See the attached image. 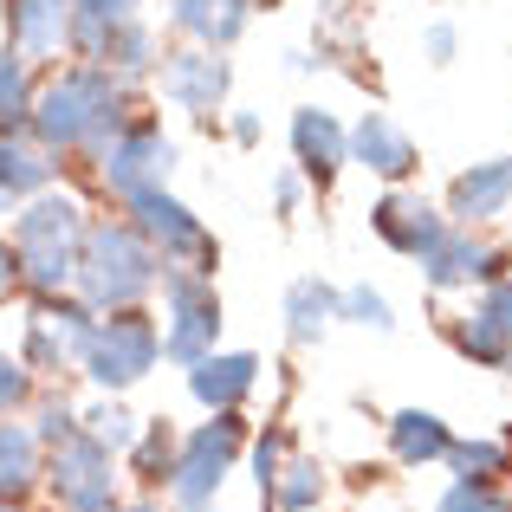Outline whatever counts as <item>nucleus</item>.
<instances>
[{
	"mask_svg": "<svg viewBox=\"0 0 512 512\" xmlns=\"http://www.w3.org/2000/svg\"><path fill=\"white\" fill-rule=\"evenodd\" d=\"M98 312H91L78 292H52V299H26V338L20 357L33 376H72L91 350Z\"/></svg>",
	"mask_w": 512,
	"mask_h": 512,
	"instance_id": "obj_6",
	"label": "nucleus"
},
{
	"mask_svg": "<svg viewBox=\"0 0 512 512\" xmlns=\"http://www.w3.org/2000/svg\"><path fill=\"white\" fill-rule=\"evenodd\" d=\"M130 117H137V98H130L124 78H111L104 65L65 59V65H52V72L39 78L33 124L26 130H33L59 163H98Z\"/></svg>",
	"mask_w": 512,
	"mask_h": 512,
	"instance_id": "obj_1",
	"label": "nucleus"
},
{
	"mask_svg": "<svg viewBox=\"0 0 512 512\" xmlns=\"http://www.w3.org/2000/svg\"><path fill=\"white\" fill-rule=\"evenodd\" d=\"M156 279H163V260L130 227V214H91L85 247H78V273H72L78 299L91 312H130V305H143L156 292Z\"/></svg>",
	"mask_w": 512,
	"mask_h": 512,
	"instance_id": "obj_2",
	"label": "nucleus"
},
{
	"mask_svg": "<svg viewBox=\"0 0 512 512\" xmlns=\"http://www.w3.org/2000/svg\"><path fill=\"white\" fill-rule=\"evenodd\" d=\"M474 318H480L487 331H500V338L512 344V273H500V279H487V286H480Z\"/></svg>",
	"mask_w": 512,
	"mask_h": 512,
	"instance_id": "obj_35",
	"label": "nucleus"
},
{
	"mask_svg": "<svg viewBox=\"0 0 512 512\" xmlns=\"http://www.w3.org/2000/svg\"><path fill=\"white\" fill-rule=\"evenodd\" d=\"M33 98H39V65L20 59L13 46H0V137L33 124Z\"/></svg>",
	"mask_w": 512,
	"mask_h": 512,
	"instance_id": "obj_25",
	"label": "nucleus"
},
{
	"mask_svg": "<svg viewBox=\"0 0 512 512\" xmlns=\"http://www.w3.org/2000/svg\"><path fill=\"white\" fill-rule=\"evenodd\" d=\"M124 214H130V227L156 247L163 266H182V273H208L214 279V266H221V240H214L208 227H201V214L182 208L169 188H150V195L124 201Z\"/></svg>",
	"mask_w": 512,
	"mask_h": 512,
	"instance_id": "obj_7",
	"label": "nucleus"
},
{
	"mask_svg": "<svg viewBox=\"0 0 512 512\" xmlns=\"http://www.w3.org/2000/svg\"><path fill=\"white\" fill-rule=\"evenodd\" d=\"M46 480L59 493L65 512H98V506H117V454L104 448L98 435H65L59 448H46Z\"/></svg>",
	"mask_w": 512,
	"mask_h": 512,
	"instance_id": "obj_10",
	"label": "nucleus"
},
{
	"mask_svg": "<svg viewBox=\"0 0 512 512\" xmlns=\"http://www.w3.org/2000/svg\"><path fill=\"white\" fill-rule=\"evenodd\" d=\"M0 299H20V260H13L7 227H0Z\"/></svg>",
	"mask_w": 512,
	"mask_h": 512,
	"instance_id": "obj_38",
	"label": "nucleus"
},
{
	"mask_svg": "<svg viewBox=\"0 0 512 512\" xmlns=\"http://www.w3.org/2000/svg\"><path fill=\"white\" fill-rule=\"evenodd\" d=\"M273 201H279V214H299V201H305V175L299 169H286L273 182Z\"/></svg>",
	"mask_w": 512,
	"mask_h": 512,
	"instance_id": "obj_39",
	"label": "nucleus"
},
{
	"mask_svg": "<svg viewBox=\"0 0 512 512\" xmlns=\"http://www.w3.org/2000/svg\"><path fill=\"white\" fill-rule=\"evenodd\" d=\"M260 7H273V0H260Z\"/></svg>",
	"mask_w": 512,
	"mask_h": 512,
	"instance_id": "obj_44",
	"label": "nucleus"
},
{
	"mask_svg": "<svg viewBox=\"0 0 512 512\" xmlns=\"http://www.w3.org/2000/svg\"><path fill=\"white\" fill-rule=\"evenodd\" d=\"M59 169L65 163L33 137V130H7V137H0V201H7V208L46 195V188L59 182Z\"/></svg>",
	"mask_w": 512,
	"mask_h": 512,
	"instance_id": "obj_18",
	"label": "nucleus"
},
{
	"mask_svg": "<svg viewBox=\"0 0 512 512\" xmlns=\"http://www.w3.org/2000/svg\"><path fill=\"white\" fill-rule=\"evenodd\" d=\"M512 201V156H493V163H474L454 175L448 188V227H480L493 214H506Z\"/></svg>",
	"mask_w": 512,
	"mask_h": 512,
	"instance_id": "obj_20",
	"label": "nucleus"
},
{
	"mask_svg": "<svg viewBox=\"0 0 512 512\" xmlns=\"http://www.w3.org/2000/svg\"><path fill=\"white\" fill-rule=\"evenodd\" d=\"M338 318H350V325H363V331H396L389 299H383L376 286H344V292H338Z\"/></svg>",
	"mask_w": 512,
	"mask_h": 512,
	"instance_id": "obj_32",
	"label": "nucleus"
},
{
	"mask_svg": "<svg viewBox=\"0 0 512 512\" xmlns=\"http://www.w3.org/2000/svg\"><path fill=\"white\" fill-rule=\"evenodd\" d=\"M279 512H312L318 500H325V467L318 461H279V480H273V493H266Z\"/></svg>",
	"mask_w": 512,
	"mask_h": 512,
	"instance_id": "obj_28",
	"label": "nucleus"
},
{
	"mask_svg": "<svg viewBox=\"0 0 512 512\" xmlns=\"http://www.w3.org/2000/svg\"><path fill=\"white\" fill-rule=\"evenodd\" d=\"M448 422L441 415H428V409H396L389 415V454H396L402 467H428V461H441L448 454Z\"/></svg>",
	"mask_w": 512,
	"mask_h": 512,
	"instance_id": "obj_23",
	"label": "nucleus"
},
{
	"mask_svg": "<svg viewBox=\"0 0 512 512\" xmlns=\"http://www.w3.org/2000/svg\"><path fill=\"white\" fill-rule=\"evenodd\" d=\"M85 65H104V72L124 78V85H143V78H156V65H163V39H156V26H150V20L104 26Z\"/></svg>",
	"mask_w": 512,
	"mask_h": 512,
	"instance_id": "obj_21",
	"label": "nucleus"
},
{
	"mask_svg": "<svg viewBox=\"0 0 512 512\" xmlns=\"http://www.w3.org/2000/svg\"><path fill=\"white\" fill-rule=\"evenodd\" d=\"M156 363H163V325L143 305H130V312H98V331H91V350L78 363V376H91L104 396H124Z\"/></svg>",
	"mask_w": 512,
	"mask_h": 512,
	"instance_id": "obj_5",
	"label": "nucleus"
},
{
	"mask_svg": "<svg viewBox=\"0 0 512 512\" xmlns=\"http://www.w3.org/2000/svg\"><path fill=\"white\" fill-rule=\"evenodd\" d=\"M240 448H247V422L240 409H208V422L188 428L182 448H175V474H169V500L182 512H208L221 500L227 474H234Z\"/></svg>",
	"mask_w": 512,
	"mask_h": 512,
	"instance_id": "obj_4",
	"label": "nucleus"
},
{
	"mask_svg": "<svg viewBox=\"0 0 512 512\" xmlns=\"http://www.w3.org/2000/svg\"><path fill=\"white\" fill-rule=\"evenodd\" d=\"M428 286L435 292H467V286H487V279L506 273V253L493 247V240H480L474 227H448L441 234V247L422 260Z\"/></svg>",
	"mask_w": 512,
	"mask_h": 512,
	"instance_id": "obj_14",
	"label": "nucleus"
},
{
	"mask_svg": "<svg viewBox=\"0 0 512 512\" xmlns=\"http://www.w3.org/2000/svg\"><path fill=\"white\" fill-rule=\"evenodd\" d=\"M98 512H124V506H98Z\"/></svg>",
	"mask_w": 512,
	"mask_h": 512,
	"instance_id": "obj_42",
	"label": "nucleus"
},
{
	"mask_svg": "<svg viewBox=\"0 0 512 512\" xmlns=\"http://www.w3.org/2000/svg\"><path fill=\"white\" fill-rule=\"evenodd\" d=\"M435 512H512V500L493 487V480H454Z\"/></svg>",
	"mask_w": 512,
	"mask_h": 512,
	"instance_id": "obj_34",
	"label": "nucleus"
},
{
	"mask_svg": "<svg viewBox=\"0 0 512 512\" xmlns=\"http://www.w3.org/2000/svg\"><path fill=\"white\" fill-rule=\"evenodd\" d=\"M65 435H78V409L65 396H33V441L39 448H59Z\"/></svg>",
	"mask_w": 512,
	"mask_h": 512,
	"instance_id": "obj_33",
	"label": "nucleus"
},
{
	"mask_svg": "<svg viewBox=\"0 0 512 512\" xmlns=\"http://www.w3.org/2000/svg\"><path fill=\"white\" fill-rule=\"evenodd\" d=\"M39 454H46V448L33 441V428H26L20 415H0V500H20V493L46 474Z\"/></svg>",
	"mask_w": 512,
	"mask_h": 512,
	"instance_id": "obj_24",
	"label": "nucleus"
},
{
	"mask_svg": "<svg viewBox=\"0 0 512 512\" xmlns=\"http://www.w3.org/2000/svg\"><path fill=\"white\" fill-rule=\"evenodd\" d=\"M78 428H85V435H98L111 454H124L130 441H137V428H143V422H137V415H130L117 396H104V402H91V409H78Z\"/></svg>",
	"mask_w": 512,
	"mask_h": 512,
	"instance_id": "obj_29",
	"label": "nucleus"
},
{
	"mask_svg": "<svg viewBox=\"0 0 512 512\" xmlns=\"http://www.w3.org/2000/svg\"><path fill=\"white\" fill-rule=\"evenodd\" d=\"M292 163H299V175L312 188H331L338 169L350 163V130L331 111H318V104H299L292 111Z\"/></svg>",
	"mask_w": 512,
	"mask_h": 512,
	"instance_id": "obj_16",
	"label": "nucleus"
},
{
	"mask_svg": "<svg viewBox=\"0 0 512 512\" xmlns=\"http://www.w3.org/2000/svg\"><path fill=\"white\" fill-rule=\"evenodd\" d=\"M85 221L91 214L78 208L72 195L46 188V195L20 201L13 208V260H20V299H52V292H72L78 273V247H85Z\"/></svg>",
	"mask_w": 512,
	"mask_h": 512,
	"instance_id": "obj_3",
	"label": "nucleus"
},
{
	"mask_svg": "<svg viewBox=\"0 0 512 512\" xmlns=\"http://www.w3.org/2000/svg\"><path fill=\"white\" fill-rule=\"evenodd\" d=\"M175 448H182V435H175V422L169 415H156V422H143L137 428V441H130V474L143 480V487H169V474H175Z\"/></svg>",
	"mask_w": 512,
	"mask_h": 512,
	"instance_id": "obj_26",
	"label": "nucleus"
},
{
	"mask_svg": "<svg viewBox=\"0 0 512 512\" xmlns=\"http://www.w3.org/2000/svg\"><path fill=\"white\" fill-rule=\"evenodd\" d=\"M454 46H461V39H454V26H448V20H435V26L422 33V52H428V65H448V59H454Z\"/></svg>",
	"mask_w": 512,
	"mask_h": 512,
	"instance_id": "obj_37",
	"label": "nucleus"
},
{
	"mask_svg": "<svg viewBox=\"0 0 512 512\" xmlns=\"http://www.w3.org/2000/svg\"><path fill=\"white\" fill-rule=\"evenodd\" d=\"M260 0H163V20L188 46H208V52H234L240 33L253 26Z\"/></svg>",
	"mask_w": 512,
	"mask_h": 512,
	"instance_id": "obj_15",
	"label": "nucleus"
},
{
	"mask_svg": "<svg viewBox=\"0 0 512 512\" xmlns=\"http://www.w3.org/2000/svg\"><path fill=\"white\" fill-rule=\"evenodd\" d=\"M370 227H376V240H383L389 253H402V260H428V253L441 247V234H448V214H441L428 195L389 188V195L370 208Z\"/></svg>",
	"mask_w": 512,
	"mask_h": 512,
	"instance_id": "obj_13",
	"label": "nucleus"
},
{
	"mask_svg": "<svg viewBox=\"0 0 512 512\" xmlns=\"http://www.w3.org/2000/svg\"><path fill=\"white\" fill-rule=\"evenodd\" d=\"M156 292H163V357L188 370L221 338V292L208 273H182V266H163Z\"/></svg>",
	"mask_w": 512,
	"mask_h": 512,
	"instance_id": "obj_8",
	"label": "nucleus"
},
{
	"mask_svg": "<svg viewBox=\"0 0 512 512\" xmlns=\"http://www.w3.org/2000/svg\"><path fill=\"white\" fill-rule=\"evenodd\" d=\"M227 130H234V143H240V150H253V143L266 137V124H260L253 111H234V124H227Z\"/></svg>",
	"mask_w": 512,
	"mask_h": 512,
	"instance_id": "obj_40",
	"label": "nucleus"
},
{
	"mask_svg": "<svg viewBox=\"0 0 512 512\" xmlns=\"http://www.w3.org/2000/svg\"><path fill=\"white\" fill-rule=\"evenodd\" d=\"M39 396V376L26 370L20 350H0V415H26Z\"/></svg>",
	"mask_w": 512,
	"mask_h": 512,
	"instance_id": "obj_31",
	"label": "nucleus"
},
{
	"mask_svg": "<svg viewBox=\"0 0 512 512\" xmlns=\"http://www.w3.org/2000/svg\"><path fill=\"white\" fill-rule=\"evenodd\" d=\"M98 182H104V195L124 208V201H137V195H150V188H169V169H175V143L163 137V124H156L150 111H137L124 130L111 137V150L98 156Z\"/></svg>",
	"mask_w": 512,
	"mask_h": 512,
	"instance_id": "obj_9",
	"label": "nucleus"
},
{
	"mask_svg": "<svg viewBox=\"0 0 512 512\" xmlns=\"http://www.w3.org/2000/svg\"><path fill=\"white\" fill-rule=\"evenodd\" d=\"M441 461L454 467V480H500L506 474V441H448Z\"/></svg>",
	"mask_w": 512,
	"mask_h": 512,
	"instance_id": "obj_30",
	"label": "nucleus"
},
{
	"mask_svg": "<svg viewBox=\"0 0 512 512\" xmlns=\"http://www.w3.org/2000/svg\"><path fill=\"white\" fill-rule=\"evenodd\" d=\"M150 0H72V59H91L104 26H124V20H143Z\"/></svg>",
	"mask_w": 512,
	"mask_h": 512,
	"instance_id": "obj_27",
	"label": "nucleus"
},
{
	"mask_svg": "<svg viewBox=\"0 0 512 512\" xmlns=\"http://www.w3.org/2000/svg\"><path fill=\"white\" fill-rule=\"evenodd\" d=\"M253 480H260V493H273V480H279V435L253 441Z\"/></svg>",
	"mask_w": 512,
	"mask_h": 512,
	"instance_id": "obj_36",
	"label": "nucleus"
},
{
	"mask_svg": "<svg viewBox=\"0 0 512 512\" xmlns=\"http://www.w3.org/2000/svg\"><path fill=\"white\" fill-rule=\"evenodd\" d=\"M156 85H163V98L175 104V111L214 117L227 104V91H234V65H227V52L175 46V52H163V65H156Z\"/></svg>",
	"mask_w": 512,
	"mask_h": 512,
	"instance_id": "obj_11",
	"label": "nucleus"
},
{
	"mask_svg": "<svg viewBox=\"0 0 512 512\" xmlns=\"http://www.w3.org/2000/svg\"><path fill=\"white\" fill-rule=\"evenodd\" d=\"M350 163H363L370 175H383V182H409L415 175V143H409V130H402L396 117L363 111L357 124H350Z\"/></svg>",
	"mask_w": 512,
	"mask_h": 512,
	"instance_id": "obj_19",
	"label": "nucleus"
},
{
	"mask_svg": "<svg viewBox=\"0 0 512 512\" xmlns=\"http://www.w3.org/2000/svg\"><path fill=\"white\" fill-rule=\"evenodd\" d=\"M286 338L292 344H318L331 325H338V286L331 279H318V273H305V279H292L286 286Z\"/></svg>",
	"mask_w": 512,
	"mask_h": 512,
	"instance_id": "obj_22",
	"label": "nucleus"
},
{
	"mask_svg": "<svg viewBox=\"0 0 512 512\" xmlns=\"http://www.w3.org/2000/svg\"><path fill=\"white\" fill-rule=\"evenodd\" d=\"M0 512H13V500H0Z\"/></svg>",
	"mask_w": 512,
	"mask_h": 512,
	"instance_id": "obj_43",
	"label": "nucleus"
},
{
	"mask_svg": "<svg viewBox=\"0 0 512 512\" xmlns=\"http://www.w3.org/2000/svg\"><path fill=\"white\" fill-rule=\"evenodd\" d=\"M124 512H163V500H137V506H124Z\"/></svg>",
	"mask_w": 512,
	"mask_h": 512,
	"instance_id": "obj_41",
	"label": "nucleus"
},
{
	"mask_svg": "<svg viewBox=\"0 0 512 512\" xmlns=\"http://www.w3.org/2000/svg\"><path fill=\"white\" fill-rule=\"evenodd\" d=\"M260 383V357L253 350H208V357L188 363V396L201 409H240Z\"/></svg>",
	"mask_w": 512,
	"mask_h": 512,
	"instance_id": "obj_17",
	"label": "nucleus"
},
{
	"mask_svg": "<svg viewBox=\"0 0 512 512\" xmlns=\"http://www.w3.org/2000/svg\"><path fill=\"white\" fill-rule=\"evenodd\" d=\"M0 46L33 65L72 59V0H0Z\"/></svg>",
	"mask_w": 512,
	"mask_h": 512,
	"instance_id": "obj_12",
	"label": "nucleus"
}]
</instances>
